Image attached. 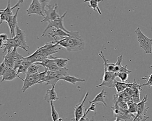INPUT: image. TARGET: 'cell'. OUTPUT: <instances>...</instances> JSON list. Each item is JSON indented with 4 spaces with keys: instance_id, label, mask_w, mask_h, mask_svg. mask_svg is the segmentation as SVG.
I'll list each match as a JSON object with an SVG mask.
<instances>
[{
    "instance_id": "obj_12",
    "label": "cell",
    "mask_w": 152,
    "mask_h": 121,
    "mask_svg": "<svg viewBox=\"0 0 152 121\" xmlns=\"http://www.w3.org/2000/svg\"><path fill=\"white\" fill-rule=\"evenodd\" d=\"M56 85L52 86L51 89L48 88L46 95L44 96V100L50 103L51 101L55 102L59 99V97L57 96L56 92L55 91Z\"/></svg>"
},
{
    "instance_id": "obj_23",
    "label": "cell",
    "mask_w": 152,
    "mask_h": 121,
    "mask_svg": "<svg viewBox=\"0 0 152 121\" xmlns=\"http://www.w3.org/2000/svg\"><path fill=\"white\" fill-rule=\"evenodd\" d=\"M54 63H55V61H54V60L50 59V58H48L44 59L42 61L35 63H34L37 64V65H39L43 66L45 68H48Z\"/></svg>"
},
{
    "instance_id": "obj_16",
    "label": "cell",
    "mask_w": 152,
    "mask_h": 121,
    "mask_svg": "<svg viewBox=\"0 0 152 121\" xmlns=\"http://www.w3.org/2000/svg\"><path fill=\"white\" fill-rule=\"evenodd\" d=\"M15 36H16L19 39V40L21 41L26 48H30V46L27 45V43L26 40V35L25 31L20 29L18 25L17 26L16 28Z\"/></svg>"
},
{
    "instance_id": "obj_28",
    "label": "cell",
    "mask_w": 152,
    "mask_h": 121,
    "mask_svg": "<svg viewBox=\"0 0 152 121\" xmlns=\"http://www.w3.org/2000/svg\"><path fill=\"white\" fill-rule=\"evenodd\" d=\"M14 42H15V47L16 48H19L23 49L26 52H28V49L24 46L23 43L21 42V41L19 40V39H18L16 36H15V37H14Z\"/></svg>"
},
{
    "instance_id": "obj_26",
    "label": "cell",
    "mask_w": 152,
    "mask_h": 121,
    "mask_svg": "<svg viewBox=\"0 0 152 121\" xmlns=\"http://www.w3.org/2000/svg\"><path fill=\"white\" fill-rule=\"evenodd\" d=\"M50 107L51 109V117L53 121H56L59 118V115L55 108L54 102L52 101L50 102Z\"/></svg>"
},
{
    "instance_id": "obj_36",
    "label": "cell",
    "mask_w": 152,
    "mask_h": 121,
    "mask_svg": "<svg viewBox=\"0 0 152 121\" xmlns=\"http://www.w3.org/2000/svg\"><path fill=\"white\" fill-rule=\"evenodd\" d=\"M98 104V103H92L91 104V106H90L87 109L88 111H91L95 112V114L96 113V105Z\"/></svg>"
},
{
    "instance_id": "obj_34",
    "label": "cell",
    "mask_w": 152,
    "mask_h": 121,
    "mask_svg": "<svg viewBox=\"0 0 152 121\" xmlns=\"http://www.w3.org/2000/svg\"><path fill=\"white\" fill-rule=\"evenodd\" d=\"M8 38V36L6 33H1L0 35V42H1V45H2L3 44L6 43L7 41Z\"/></svg>"
},
{
    "instance_id": "obj_10",
    "label": "cell",
    "mask_w": 152,
    "mask_h": 121,
    "mask_svg": "<svg viewBox=\"0 0 152 121\" xmlns=\"http://www.w3.org/2000/svg\"><path fill=\"white\" fill-rule=\"evenodd\" d=\"M26 12L27 15L28 16H31L33 14H35L38 15L45 17L42 7L39 1V0H32L30 6L26 10Z\"/></svg>"
},
{
    "instance_id": "obj_5",
    "label": "cell",
    "mask_w": 152,
    "mask_h": 121,
    "mask_svg": "<svg viewBox=\"0 0 152 121\" xmlns=\"http://www.w3.org/2000/svg\"><path fill=\"white\" fill-rule=\"evenodd\" d=\"M147 95H145L139 102L137 103V109L135 117L133 118L132 121H140L144 117L147 116V110L149 107H146V103L148 101Z\"/></svg>"
},
{
    "instance_id": "obj_1",
    "label": "cell",
    "mask_w": 152,
    "mask_h": 121,
    "mask_svg": "<svg viewBox=\"0 0 152 121\" xmlns=\"http://www.w3.org/2000/svg\"><path fill=\"white\" fill-rule=\"evenodd\" d=\"M69 37L58 40L54 39V41L68 52H77L85 48V42L78 31H72Z\"/></svg>"
},
{
    "instance_id": "obj_2",
    "label": "cell",
    "mask_w": 152,
    "mask_h": 121,
    "mask_svg": "<svg viewBox=\"0 0 152 121\" xmlns=\"http://www.w3.org/2000/svg\"><path fill=\"white\" fill-rule=\"evenodd\" d=\"M135 32L137 37V41L140 46L145 51L147 54H150L152 53V39L148 37L141 31L139 27L135 30Z\"/></svg>"
},
{
    "instance_id": "obj_20",
    "label": "cell",
    "mask_w": 152,
    "mask_h": 121,
    "mask_svg": "<svg viewBox=\"0 0 152 121\" xmlns=\"http://www.w3.org/2000/svg\"><path fill=\"white\" fill-rule=\"evenodd\" d=\"M50 59L54 60L55 63L60 68H64L66 67L67 63L70 60V59L66 58H58L57 57H54L52 55L50 56Z\"/></svg>"
},
{
    "instance_id": "obj_7",
    "label": "cell",
    "mask_w": 152,
    "mask_h": 121,
    "mask_svg": "<svg viewBox=\"0 0 152 121\" xmlns=\"http://www.w3.org/2000/svg\"><path fill=\"white\" fill-rule=\"evenodd\" d=\"M46 8H48V9H45L44 11L46 16L41 22L54 21L60 16L58 13L57 4H56L54 6L48 5Z\"/></svg>"
},
{
    "instance_id": "obj_24",
    "label": "cell",
    "mask_w": 152,
    "mask_h": 121,
    "mask_svg": "<svg viewBox=\"0 0 152 121\" xmlns=\"http://www.w3.org/2000/svg\"><path fill=\"white\" fill-rule=\"evenodd\" d=\"M19 10H20V8H18L15 14L13 16V22H12V36L11 38H14L15 36V30H16V28L18 25V15Z\"/></svg>"
},
{
    "instance_id": "obj_42",
    "label": "cell",
    "mask_w": 152,
    "mask_h": 121,
    "mask_svg": "<svg viewBox=\"0 0 152 121\" xmlns=\"http://www.w3.org/2000/svg\"><path fill=\"white\" fill-rule=\"evenodd\" d=\"M91 1H92V0H84V2L85 3V2H90Z\"/></svg>"
},
{
    "instance_id": "obj_22",
    "label": "cell",
    "mask_w": 152,
    "mask_h": 121,
    "mask_svg": "<svg viewBox=\"0 0 152 121\" xmlns=\"http://www.w3.org/2000/svg\"><path fill=\"white\" fill-rule=\"evenodd\" d=\"M42 66H38L35 63H32L27 70V72L26 74V77H28L31 75H33L38 72L39 69L41 68Z\"/></svg>"
},
{
    "instance_id": "obj_37",
    "label": "cell",
    "mask_w": 152,
    "mask_h": 121,
    "mask_svg": "<svg viewBox=\"0 0 152 121\" xmlns=\"http://www.w3.org/2000/svg\"><path fill=\"white\" fill-rule=\"evenodd\" d=\"M87 115L86 113H84L83 116L81 118L79 121H95L94 116H92L91 118L89 119L87 117Z\"/></svg>"
},
{
    "instance_id": "obj_40",
    "label": "cell",
    "mask_w": 152,
    "mask_h": 121,
    "mask_svg": "<svg viewBox=\"0 0 152 121\" xmlns=\"http://www.w3.org/2000/svg\"><path fill=\"white\" fill-rule=\"evenodd\" d=\"M148 118H149V117L146 116V117H144L142 120H140V121H146Z\"/></svg>"
},
{
    "instance_id": "obj_9",
    "label": "cell",
    "mask_w": 152,
    "mask_h": 121,
    "mask_svg": "<svg viewBox=\"0 0 152 121\" xmlns=\"http://www.w3.org/2000/svg\"><path fill=\"white\" fill-rule=\"evenodd\" d=\"M89 94L88 92L85 94L83 99L81 102H79L75 106L74 108V118L72 119L73 121H79L82 117L83 116L85 113L84 104L86 99L88 98Z\"/></svg>"
},
{
    "instance_id": "obj_14",
    "label": "cell",
    "mask_w": 152,
    "mask_h": 121,
    "mask_svg": "<svg viewBox=\"0 0 152 121\" xmlns=\"http://www.w3.org/2000/svg\"><path fill=\"white\" fill-rule=\"evenodd\" d=\"M134 83H126L124 82H120L115 80L114 83V88L116 90V93H121L124 91L125 90L129 87H132L134 85Z\"/></svg>"
},
{
    "instance_id": "obj_44",
    "label": "cell",
    "mask_w": 152,
    "mask_h": 121,
    "mask_svg": "<svg viewBox=\"0 0 152 121\" xmlns=\"http://www.w3.org/2000/svg\"><path fill=\"white\" fill-rule=\"evenodd\" d=\"M33 121V120H31V121Z\"/></svg>"
},
{
    "instance_id": "obj_43",
    "label": "cell",
    "mask_w": 152,
    "mask_h": 121,
    "mask_svg": "<svg viewBox=\"0 0 152 121\" xmlns=\"http://www.w3.org/2000/svg\"><path fill=\"white\" fill-rule=\"evenodd\" d=\"M104 121H107L106 119H105V120ZM114 121H120V120H118V119H115V120H114Z\"/></svg>"
},
{
    "instance_id": "obj_19",
    "label": "cell",
    "mask_w": 152,
    "mask_h": 121,
    "mask_svg": "<svg viewBox=\"0 0 152 121\" xmlns=\"http://www.w3.org/2000/svg\"><path fill=\"white\" fill-rule=\"evenodd\" d=\"M60 80L66 81V82L70 83V84H72L73 85H75L76 83L78 82H84L86 81L85 79L79 78L74 76H70L69 75L61 78Z\"/></svg>"
},
{
    "instance_id": "obj_18",
    "label": "cell",
    "mask_w": 152,
    "mask_h": 121,
    "mask_svg": "<svg viewBox=\"0 0 152 121\" xmlns=\"http://www.w3.org/2000/svg\"><path fill=\"white\" fill-rule=\"evenodd\" d=\"M4 61L7 67L14 69V62L13 60V53L12 51L7 53V54L3 56Z\"/></svg>"
},
{
    "instance_id": "obj_35",
    "label": "cell",
    "mask_w": 152,
    "mask_h": 121,
    "mask_svg": "<svg viewBox=\"0 0 152 121\" xmlns=\"http://www.w3.org/2000/svg\"><path fill=\"white\" fill-rule=\"evenodd\" d=\"M50 0H39L41 5L42 7V10L44 12V10L46 9V8L47 7V6H48L49 3L50 2Z\"/></svg>"
},
{
    "instance_id": "obj_17",
    "label": "cell",
    "mask_w": 152,
    "mask_h": 121,
    "mask_svg": "<svg viewBox=\"0 0 152 121\" xmlns=\"http://www.w3.org/2000/svg\"><path fill=\"white\" fill-rule=\"evenodd\" d=\"M15 48V42L14 38H10L8 39L6 43H4L1 46H0V48L3 49V53H4L6 51H7V53L11 52Z\"/></svg>"
},
{
    "instance_id": "obj_41",
    "label": "cell",
    "mask_w": 152,
    "mask_h": 121,
    "mask_svg": "<svg viewBox=\"0 0 152 121\" xmlns=\"http://www.w3.org/2000/svg\"><path fill=\"white\" fill-rule=\"evenodd\" d=\"M56 121H64V120H63V118H61V117H59V118Z\"/></svg>"
},
{
    "instance_id": "obj_38",
    "label": "cell",
    "mask_w": 152,
    "mask_h": 121,
    "mask_svg": "<svg viewBox=\"0 0 152 121\" xmlns=\"http://www.w3.org/2000/svg\"><path fill=\"white\" fill-rule=\"evenodd\" d=\"M7 68V65H6L5 62H4V61H3L2 63L1 64V65H0V76L2 75V73L5 71Z\"/></svg>"
},
{
    "instance_id": "obj_39",
    "label": "cell",
    "mask_w": 152,
    "mask_h": 121,
    "mask_svg": "<svg viewBox=\"0 0 152 121\" xmlns=\"http://www.w3.org/2000/svg\"><path fill=\"white\" fill-rule=\"evenodd\" d=\"M24 1V0H18V3L15 5L14 6L12 7V9H15L16 8H18V6H20V5L22 3H23Z\"/></svg>"
},
{
    "instance_id": "obj_4",
    "label": "cell",
    "mask_w": 152,
    "mask_h": 121,
    "mask_svg": "<svg viewBox=\"0 0 152 121\" xmlns=\"http://www.w3.org/2000/svg\"><path fill=\"white\" fill-rule=\"evenodd\" d=\"M68 11H66L62 16H60L58 18H57L56 20L53 21H49L48 25L46 27V29L44 30L43 33L41 36V37H45V33L47 32L48 30H49L50 28H55L56 29H61L63 30L67 33L70 34L71 32L67 30L65 27L64 26V17H65Z\"/></svg>"
},
{
    "instance_id": "obj_11",
    "label": "cell",
    "mask_w": 152,
    "mask_h": 121,
    "mask_svg": "<svg viewBox=\"0 0 152 121\" xmlns=\"http://www.w3.org/2000/svg\"><path fill=\"white\" fill-rule=\"evenodd\" d=\"M0 76L2 77L1 82H4L5 81H12L16 78L20 79L23 82L24 81V79H23L17 74L16 71L14 69L10 68L7 67L5 71L2 73V75H1Z\"/></svg>"
},
{
    "instance_id": "obj_15",
    "label": "cell",
    "mask_w": 152,
    "mask_h": 121,
    "mask_svg": "<svg viewBox=\"0 0 152 121\" xmlns=\"http://www.w3.org/2000/svg\"><path fill=\"white\" fill-rule=\"evenodd\" d=\"M106 97V92L105 91V89H103L99 93L97 94L96 97L92 100L90 101L89 103L91 104L92 103H102L105 107H107V104L105 100Z\"/></svg>"
},
{
    "instance_id": "obj_13",
    "label": "cell",
    "mask_w": 152,
    "mask_h": 121,
    "mask_svg": "<svg viewBox=\"0 0 152 121\" xmlns=\"http://www.w3.org/2000/svg\"><path fill=\"white\" fill-rule=\"evenodd\" d=\"M70 34L65 32L61 29H56L54 28L51 31V32L49 33L48 35H46L45 37H48L52 38H56L57 37H59L60 38L63 39L66 37H69Z\"/></svg>"
},
{
    "instance_id": "obj_29",
    "label": "cell",
    "mask_w": 152,
    "mask_h": 121,
    "mask_svg": "<svg viewBox=\"0 0 152 121\" xmlns=\"http://www.w3.org/2000/svg\"><path fill=\"white\" fill-rule=\"evenodd\" d=\"M45 71L39 73V84H42L46 82L48 72L49 69L47 68H45Z\"/></svg>"
},
{
    "instance_id": "obj_27",
    "label": "cell",
    "mask_w": 152,
    "mask_h": 121,
    "mask_svg": "<svg viewBox=\"0 0 152 121\" xmlns=\"http://www.w3.org/2000/svg\"><path fill=\"white\" fill-rule=\"evenodd\" d=\"M12 11H13V9H12V7L10 6V0H9L7 8L5 9L0 10V12L4 13L9 16L14 15Z\"/></svg>"
},
{
    "instance_id": "obj_30",
    "label": "cell",
    "mask_w": 152,
    "mask_h": 121,
    "mask_svg": "<svg viewBox=\"0 0 152 121\" xmlns=\"http://www.w3.org/2000/svg\"><path fill=\"white\" fill-rule=\"evenodd\" d=\"M129 74L127 72H118L117 73V77L121 79L122 82H125L129 78Z\"/></svg>"
},
{
    "instance_id": "obj_32",
    "label": "cell",
    "mask_w": 152,
    "mask_h": 121,
    "mask_svg": "<svg viewBox=\"0 0 152 121\" xmlns=\"http://www.w3.org/2000/svg\"><path fill=\"white\" fill-rule=\"evenodd\" d=\"M0 15H1V22H0V25L2 24L3 22H6V23H7L10 17L11 16H9L7 15L6 14L2 12H0Z\"/></svg>"
},
{
    "instance_id": "obj_33",
    "label": "cell",
    "mask_w": 152,
    "mask_h": 121,
    "mask_svg": "<svg viewBox=\"0 0 152 121\" xmlns=\"http://www.w3.org/2000/svg\"><path fill=\"white\" fill-rule=\"evenodd\" d=\"M28 68L22 64V65L18 68V69L17 73L18 75H19V74H21V73L26 74Z\"/></svg>"
},
{
    "instance_id": "obj_6",
    "label": "cell",
    "mask_w": 152,
    "mask_h": 121,
    "mask_svg": "<svg viewBox=\"0 0 152 121\" xmlns=\"http://www.w3.org/2000/svg\"><path fill=\"white\" fill-rule=\"evenodd\" d=\"M117 77V73L110 71H104V75L101 84L98 85L96 87L104 86L107 88H114V83Z\"/></svg>"
},
{
    "instance_id": "obj_25",
    "label": "cell",
    "mask_w": 152,
    "mask_h": 121,
    "mask_svg": "<svg viewBox=\"0 0 152 121\" xmlns=\"http://www.w3.org/2000/svg\"><path fill=\"white\" fill-rule=\"evenodd\" d=\"M128 106V111L131 114H137V103L134 102L132 100H130L127 102Z\"/></svg>"
},
{
    "instance_id": "obj_31",
    "label": "cell",
    "mask_w": 152,
    "mask_h": 121,
    "mask_svg": "<svg viewBox=\"0 0 152 121\" xmlns=\"http://www.w3.org/2000/svg\"><path fill=\"white\" fill-rule=\"evenodd\" d=\"M142 79L144 80H146L147 82L145 84L142 85V86H152V73L148 76H145V77L142 78Z\"/></svg>"
},
{
    "instance_id": "obj_3",
    "label": "cell",
    "mask_w": 152,
    "mask_h": 121,
    "mask_svg": "<svg viewBox=\"0 0 152 121\" xmlns=\"http://www.w3.org/2000/svg\"><path fill=\"white\" fill-rule=\"evenodd\" d=\"M113 103V105L111 108L113 113L114 116L116 119L120 121L124 120L126 121L131 117L133 118L135 117V115H134V114L129 113L128 110H124L118 106L117 103L115 102Z\"/></svg>"
},
{
    "instance_id": "obj_21",
    "label": "cell",
    "mask_w": 152,
    "mask_h": 121,
    "mask_svg": "<svg viewBox=\"0 0 152 121\" xmlns=\"http://www.w3.org/2000/svg\"><path fill=\"white\" fill-rule=\"evenodd\" d=\"M103 0H92L90 1L89 4L88 5V6L89 8L92 9L93 11H97L99 15L102 14V12L99 7V3L102 1Z\"/></svg>"
},
{
    "instance_id": "obj_8",
    "label": "cell",
    "mask_w": 152,
    "mask_h": 121,
    "mask_svg": "<svg viewBox=\"0 0 152 121\" xmlns=\"http://www.w3.org/2000/svg\"><path fill=\"white\" fill-rule=\"evenodd\" d=\"M24 84L22 90L23 92H25L26 91L33 86L39 83V73L37 72L33 75H31L28 77H26L24 81Z\"/></svg>"
}]
</instances>
